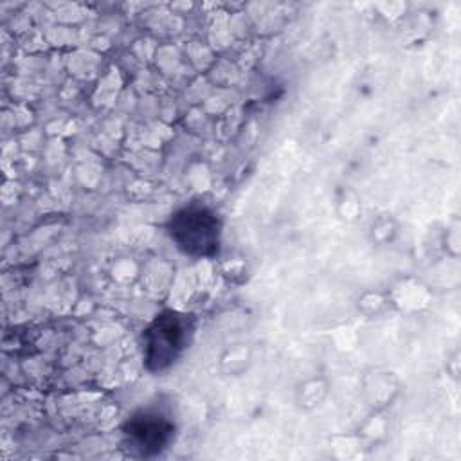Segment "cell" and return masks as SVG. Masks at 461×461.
Instances as JSON below:
<instances>
[{"instance_id":"cell-1","label":"cell","mask_w":461,"mask_h":461,"mask_svg":"<svg viewBox=\"0 0 461 461\" xmlns=\"http://www.w3.org/2000/svg\"><path fill=\"white\" fill-rule=\"evenodd\" d=\"M167 232L184 254L203 258L218 250L220 220L209 207L189 205L171 214Z\"/></svg>"},{"instance_id":"cell-2","label":"cell","mask_w":461,"mask_h":461,"mask_svg":"<svg viewBox=\"0 0 461 461\" xmlns=\"http://www.w3.org/2000/svg\"><path fill=\"white\" fill-rule=\"evenodd\" d=\"M187 337L185 322L180 315L167 312L157 319L144 331V360L151 371L169 367L184 349Z\"/></svg>"},{"instance_id":"cell-3","label":"cell","mask_w":461,"mask_h":461,"mask_svg":"<svg viewBox=\"0 0 461 461\" xmlns=\"http://www.w3.org/2000/svg\"><path fill=\"white\" fill-rule=\"evenodd\" d=\"M137 448L142 452L157 450L169 439L171 423L160 412H142L130 420V429L126 432Z\"/></svg>"}]
</instances>
